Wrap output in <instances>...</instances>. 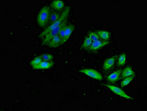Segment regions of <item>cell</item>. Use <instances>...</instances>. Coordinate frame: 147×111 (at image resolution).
<instances>
[{"label":"cell","mask_w":147,"mask_h":111,"mask_svg":"<svg viewBox=\"0 0 147 111\" xmlns=\"http://www.w3.org/2000/svg\"><path fill=\"white\" fill-rule=\"evenodd\" d=\"M70 9L71 7L70 6L67 7L61 14V16L60 19L57 21L55 22V23H53L52 24L49 26L47 28H46L41 34L39 35L38 37L40 38H42V37H45L47 33H48L51 31L60 26L63 22L65 20V19L68 17Z\"/></svg>","instance_id":"1"},{"label":"cell","mask_w":147,"mask_h":111,"mask_svg":"<svg viewBox=\"0 0 147 111\" xmlns=\"http://www.w3.org/2000/svg\"><path fill=\"white\" fill-rule=\"evenodd\" d=\"M50 7L44 6L40 11L37 16V21L38 25L42 28H44L48 24L50 13Z\"/></svg>","instance_id":"2"},{"label":"cell","mask_w":147,"mask_h":111,"mask_svg":"<svg viewBox=\"0 0 147 111\" xmlns=\"http://www.w3.org/2000/svg\"><path fill=\"white\" fill-rule=\"evenodd\" d=\"M67 18L60 26L51 31L45 36V38L42 43V45H47L53 37L59 35V32L62 27L67 24Z\"/></svg>","instance_id":"3"},{"label":"cell","mask_w":147,"mask_h":111,"mask_svg":"<svg viewBox=\"0 0 147 111\" xmlns=\"http://www.w3.org/2000/svg\"><path fill=\"white\" fill-rule=\"evenodd\" d=\"M102 85L108 87L112 92L114 93L116 95H119V96L125 98V99H128V100H134L133 98L127 95L125 91H124L123 90L119 87L116 86H113V85L104 84H102Z\"/></svg>","instance_id":"4"},{"label":"cell","mask_w":147,"mask_h":111,"mask_svg":"<svg viewBox=\"0 0 147 111\" xmlns=\"http://www.w3.org/2000/svg\"><path fill=\"white\" fill-rule=\"evenodd\" d=\"M79 72L84 73L88 76L94 79L101 81L102 79V76L100 73L95 70L90 69H85L80 70Z\"/></svg>","instance_id":"5"},{"label":"cell","mask_w":147,"mask_h":111,"mask_svg":"<svg viewBox=\"0 0 147 111\" xmlns=\"http://www.w3.org/2000/svg\"><path fill=\"white\" fill-rule=\"evenodd\" d=\"M110 42L108 41H104L101 39L92 42V44L87 50L90 51H96L102 48L104 46L109 44Z\"/></svg>","instance_id":"6"},{"label":"cell","mask_w":147,"mask_h":111,"mask_svg":"<svg viewBox=\"0 0 147 111\" xmlns=\"http://www.w3.org/2000/svg\"><path fill=\"white\" fill-rule=\"evenodd\" d=\"M118 56H114L106 59L103 64V69L104 71L109 70L114 66Z\"/></svg>","instance_id":"7"},{"label":"cell","mask_w":147,"mask_h":111,"mask_svg":"<svg viewBox=\"0 0 147 111\" xmlns=\"http://www.w3.org/2000/svg\"><path fill=\"white\" fill-rule=\"evenodd\" d=\"M64 44L63 40L59 35L55 36L47 44L48 46L51 48H56L59 47Z\"/></svg>","instance_id":"8"},{"label":"cell","mask_w":147,"mask_h":111,"mask_svg":"<svg viewBox=\"0 0 147 111\" xmlns=\"http://www.w3.org/2000/svg\"><path fill=\"white\" fill-rule=\"evenodd\" d=\"M54 64L55 63L52 60L50 61H42L38 65L32 66V68L35 69H47L52 68Z\"/></svg>","instance_id":"9"},{"label":"cell","mask_w":147,"mask_h":111,"mask_svg":"<svg viewBox=\"0 0 147 111\" xmlns=\"http://www.w3.org/2000/svg\"><path fill=\"white\" fill-rule=\"evenodd\" d=\"M122 71L121 69H119L116 70V71L113 72L112 74L108 76L107 77V79L111 83H115L120 79Z\"/></svg>","instance_id":"10"},{"label":"cell","mask_w":147,"mask_h":111,"mask_svg":"<svg viewBox=\"0 0 147 111\" xmlns=\"http://www.w3.org/2000/svg\"><path fill=\"white\" fill-rule=\"evenodd\" d=\"M50 6L55 11H61L64 7V2L61 0H55L51 2Z\"/></svg>","instance_id":"11"},{"label":"cell","mask_w":147,"mask_h":111,"mask_svg":"<svg viewBox=\"0 0 147 111\" xmlns=\"http://www.w3.org/2000/svg\"><path fill=\"white\" fill-rule=\"evenodd\" d=\"M74 26L73 24H69L66 26L65 27V33H64V38L63 40V43H65L69 39V37L74 30Z\"/></svg>","instance_id":"12"},{"label":"cell","mask_w":147,"mask_h":111,"mask_svg":"<svg viewBox=\"0 0 147 111\" xmlns=\"http://www.w3.org/2000/svg\"><path fill=\"white\" fill-rule=\"evenodd\" d=\"M61 16V14L57 12L56 11H50L49 19L48 24L49 25L52 24L53 23L57 21L60 18Z\"/></svg>","instance_id":"13"},{"label":"cell","mask_w":147,"mask_h":111,"mask_svg":"<svg viewBox=\"0 0 147 111\" xmlns=\"http://www.w3.org/2000/svg\"><path fill=\"white\" fill-rule=\"evenodd\" d=\"M98 36L100 39L104 41H108L110 37V33L109 32L105 30H98L96 31Z\"/></svg>","instance_id":"14"},{"label":"cell","mask_w":147,"mask_h":111,"mask_svg":"<svg viewBox=\"0 0 147 111\" xmlns=\"http://www.w3.org/2000/svg\"><path fill=\"white\" fill-rule=\"evenodd\" d=\"M121 79H124L127 77L129 76L135 74V73L132 70L131 67H126L121 72Z\"/></svg>","instance_id":"15"},{"label":"cell","mask_w":147,"mask_h":111,"mask_svg":"<svg viewBox=\"0 0 147 111\" xmlns=\"http://www.w3.org/2000/svg\"><path fill=\"white\" fill-rule=\"evenodd\" d=\"M126 55L125 53H122L118 57L117 65L118 66H122L125 64Z\"/></svg>","instance_id":"16"},{"label":"cell","mask_w":147,"mask_h":111,"mask_svg":"<svg viewBox=\"0 0 147 111\" xmlns=\"http://www.w3.org/2000/svg\"><path fill=\"white\" fill-rule=\"evenodd\" d=\"M135 76V74L126 77L121 83V87H123L127 86L133 80Z\"/></svg>","instance_id":"17"},{"label":"cell","mask_w":147,"mask_h":111,"mask_svg":"<svg viewBox=\"0 0 147 111\" xmlns=\"http://www.w3.org/2000/svg\"><path fill=\"white\" fill-rule=\"evenodd\" d=\"M92 41L88 37H86L83 43L82 44V49H87L92 44Z\"/></svg>","instance_id":"18"},{"label":"cell","mask_w":147,"mask_h":111,"mask_svg":"<svg viewBox=\"0 0 147 111\" xmlns=\"http://www.w3.org/2000/svg\"><path fill=\"white\" fill-rule=\"evenodd\" d=\"M41 56L42 61H51L54 58L53 56L50 54H43L41 55Z\"/></svg>","instance_id":"19"},{"label":"cell","mask_w":147,"mask_h":111,"mask_svg":"<svg viewBox=\"0 0 147 111\" xmlns=\"http://www.w3.org/2000/svg\"><path fill=\"white\" fill-rule=\"evenodd\" d=\"M42 61L41 55L36 57L32 61H31L30 64L32 66L38 65Z\"/></svg>","instance_id":"20"},{"label":"cell","mask_w":147,"mask_h":111,"mask_svg":"<svg viewBox=\"0 0 147 111\" xmlns=\"http://www.w3.org/2000/svg\"><path fill=\"white\" fill-rule=\"evenodd\" d=\"M88 37H89L90 39H91L92 42L100 39V37H99L97 33L95 32H90V33H89Z\"/></svg>","instance_id":"21"},{"label":"cell","mask_w":147,"mask_h":111,"mask_svg":"<svg viewBox=\"0 0 147 111\" xmlns=\"http://www.w3.org/2000/svg\"><path fill=\"white\" fill-rule=\"evenodd\" d=\"M66 26L67 24H66V25H64V26H63L62 27V28H61V29L60 32H59V36H60V37H61L62 39L63 40V39H64L65 27Z\"/></svg>","instance_id":"22"}]
</instances>
